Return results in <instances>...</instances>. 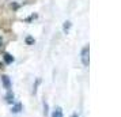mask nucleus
I'll return each instance as SVG.
<instances>
[{"mask_svg":"<svg viewBox=\"0 0 121 117\" xmlns=\"http://www.w3.org/2000/svg\"><path fill=\"white\" fill-rule=\"evenodd\" d=\"M39 82H41V80H39V79H37V82H35V84L33 86V94H35V93H37V87H38Z\"/></svg>","mask_w":121,"mask_h":117,"instance_id":"9d476101","label":"nucleus"},{"mask_svg":"<svg viewBox=\"0 0 121 117\" xmlns=\"http://www.w3.org/2000/svg\"><path fill=\"white\" fill-rule=\"evenodd\" d=\"M4 100H6V102H7V104H10V105H12V104L15 102V95H14V93H12L11 90H10V91H7Z\"/></svg>","mask_w":121,"mask_h":117,"instance_id":"20e7f679","label":"nucleus"},{"mask_svg":"<svg viewBox=\"0 0 121 117\" xmlns=\"http://www.w3.org/2000/svg\"><path fill=\"white\" fill-rule=\"evenodd\" d=\"M26 44H27V45L34 44V38H33V37H30V35H29V37H26Z\"/></svg>","mask_w":121,"mask_h":117,"instance_id":"1a4fd4ad","label":"nucleus"},{"mask_svg":"<svg viewBox=\"0 0 121 117\" xmlns=\"http://www.w3.org/2000/svg\"><path fill=\"white\" fill-rule=\"evenodd\" d=\"M1 45H3V38L0 37V48H1Z\"/></svg>","mask_w":121,"mask_h":117,"instance_id":"9b49d317","label":"nucleus"},{"mask_svg":"<svg viewBox=\"0 0 121 117\" xmlns=\"http://www.w3.org/2000/svg\"><path fill=\"white\" fill-rule=\"evenodd\" d=\"M1 84H3V87H4L7 91L11 90V80H10V78H8L7 75H3V76H1Z\"/></svg>","mask_w":121,"mask_h":117,"instance_id":"f03ea898","label":"nucleus"},{"mask_svg":"<svg viewBox=\"0 0 121 117\" xmlns=\"http://www.w3.org/2000/svg\"><path fill=\"white\" fill-rule=\"evenodd\" d=\"M1 67H3V64H1V63H0V68H1Z\"/></svg>","mask_w":121,"mask_h":117,"instance_id":"ddd939ff","label":"nucleus"},{"mask_svg":"<svg viewBox=\"0 0 121 117\" xmlns=\"http://www.w3.org/2000/svg\"><path fill=\"white\" fill-rule=\"evenodd\" d=\"M48 114H49V105H48L46 101H44V116L46 117Z\"/></svg>","mask_w":121,"mask_h":117,"instance_id":"6e6552de","label":"nucleus"},{"mask_svg":"<svg viewBox=\"0 0 121 117\" xmlns=\"http://www.w3.org/2000/svg\"><path fill=\"white\" fill-rule=\"evenodd\" d=\"M80 60L84 67H88V64H90V46L88 45L83 46L82 52H80Z\"/></svg>","mask_w":121,"mask_h":117,"instance_id":"f257e3e1","label":"nucleus"},{"mask_svg":"<svg viewBox=\"0 0 121 117\" xmlns=\"http://www.w3.org/2000/svg\"><path fill=\"white\" fill-rule=\"evenodd\" d=\"M72 117H79V116H76V114H73V116H72Z\"/></svg>","mask_w":121,"mask_h":117,"instance_id":"f8f14e48","label":"nucleus"},{"mask_svg":"<svg viewBox=\"0 0 121 117\" xmlns=\"http://www.w3.org/2000/svg\"><path fill=\"white\" fill-rule=\"evenodd\" d=\"M23 110V106L21 102H14L11 105V113H15V114H18V113H21V112Z\"/></svg>","mask_w":121,"mask_h":117,"instance_id":"7ed1b4c3","label":"nucleus"},{"mask_svg":"<svg viewBox=\"0 0 121 117\" xmlns=\"http://www.w3.org/2000/svg\"><path fill=\"white\" fill-rule=\"evenodd\" d=\"M3 59H4V63L6 64H12L14 63V56L10 55V53H7V52L3 55Z\"/></svg>","mask_w":121,"mask_h":117,"instance_id":"423d86ee","label":"nucleus"},{"mask_svg":"<svg viewBox=\"0 0 121 117\" xmlns=\"http://www.w3.org/2000/svg\"><path fill=\"white\" fill-rule=\"evenodd\" d=\"M50 117H64V113H63V109H61L60 106H56L55 110L52 112V114Z\"/></svg>","mask_w":121,"mask_h":117,"instance_id":"39448f33","label":"nucleus"},{"mask_svg":"<svg viewBox=\"0 0 121 117\" xmlns=\"http://www.w3.org/2000/svg\"><path fill=\"white\" fill-rule=\"evenodd\" d=\"M69 29H71V22H69V21L64 22V25H63V31L67 34L68 31H69Z\"/></svg>","mask_w":121,"mask_h":117,"instance_id":"0eeeda50","label":"nucleus"}]
</instances>
